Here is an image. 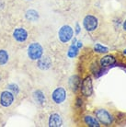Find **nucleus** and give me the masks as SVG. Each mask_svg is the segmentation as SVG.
I'll return each mask as SVG.
<instances>
[{"instance_id": "f257e3e1", "label": "nucleus", "mask_w": 126, "mask_h": 127, "mask_svg": "<svg viewBox=\"0 0 126 127\" xmlns=\"http://www.w3.org/2000/svg\"><path fill=\"white\" fill-rule=\"evenodd\" d=\"M43 54V49L38 42H33L28 48V56L32 60H39Z\"/></svg>"}, {"instance_id": "f03ea898", "label": "nucleus", "mask_w": 126, "mask_h": 127, "mask_svg": "<svg viewBox=\"0 0 126 127\" xmlns=\"http://www.w3.org/2000/svg\"><path fill=\"white\" fill-rule=\"evenodd\" d=\"M73 35H74V31L69 25H63V27H61V29L58 32L59 40L63 43L68 42L73 38Z\"/></svg>"}, {"instance_id": "7ed1b4c3", "label": "nucleus", "mask_w": 126, "mask_h": 127, "mask_svg": "<svg viewBox=\"0 0 126 127\" xmlns=\"http://www.w3.org/2000/svg\"><path fill=\"white\" fill-rule=\"evenodd\" d=\"M96 117L98 121L102 123L105 125H109L112 123V117L110 114V112L108 111H106L105 109H98L95 111Z\"/></svg>"}, {"instance_id": "20e7f679", "label": "nucleus", "mask_w": 126, "mask_h": 127, "mask_svg": "<svg viewBox=\"0 0 126 127\" xmlns=\"http://www.w3.org/2000/svg\"><path fill=\"white\" fill-rule=\"evenodd\" d=\"M83 25L88 32H93L98 27V19L93 15H88L83 20Z\"/></svg>"}, {"instance_id": "39448f33", "label": "nucleus", "mask_w": 126, "mask_h": 127, "mask_svg": "<svg viewBox=\"0 0 126 127\" xmlns=\"http://www.w3.org/2000/svg\"><path fill=\"white\" fill-rule=\"evenodd\" d=\"M81 92L86 97L91 96L93 92V86H92V79L90 76H87L82 81L81 84Z\"/></svg>"}, {"instance_id": "423d86ee", "label": "nucleus", "mask_w": 126, "mask_h": 127, "mask_svg": "<svg viewBox=\"0 0 126 127\" xmlns=\"http://www.w3.org/2000/svg\"><path fill=\"white\" fill-rule=\"evenodd\" d=\"M52 98L54 99V101L57 104L63 103L66 98V91L63 88H57L54 89V91L52 94Z\"/></svg>"}, {"instance_id": "0eeeda50", "label": "nucleus", "mask_w": 126, "mask_h": 127, "mask_svg": "<svg viewBox=\"0 0 126 127\" xmlns=\"http://www.w3.org/2000/svg\"><path fill=\"white\" fill-rule=\"evenodd\" d=\"M14 101V95L8 90L3 91L0 95V104L3 107H9Z\"/></svg>"}, {"instance_id": "6e6552de", "label": "nucleus", "mask_w": 126, "mask_h": 127, "mask_svg": "<svg viewBox=\"0 0 126 127\" xmlns=\"http://www.w3.org/2000/svg\"><path fill=\"white\" fill-rule=\"evenodd\" d=\"M13 37L19 42H24L28 38V32L23 28H18L13 32Z\"/></svg>"}, {"instance_id": "1a4fd4ad", "label": "nucleus", "mask_w": 126, "mask_h": 127, "mask_svg": "<svg viewBox=\"0 0 126 127\" xmlns=\"http://www.w3.org/2000/svg\"><path fill=\"white\" fill-rule=\"evenodd\" d=\"M63 124L62 118L58 113H53L49 117V126L51 127H60Z\"/></svg>"}, {"instance_id": "9d476101", "label": "nucleus", "mask_w": 126, "mask_h": 127, "mask_svg": "<svg viewBox=\"0 0 126 127\" xmlns=\"http://www.w3.org/2000/svg\"><path fill=\"white\" fill-rule=\"evenodd\" d=\"M52 65V61L48 56H41L38 60V66L42 70H46L50 68Z\"/></svg>"}, {"instance_id": "9b49d317", "label": "nucleus", "mask_w": 126, "mask_h": 127, "mask_svg": "<svg viewBox=\"0 0 126 127\" xmlns=\"http://www.w3.org/2000/svg\"><path fill=\"white\" fill-rule=\"evenodd\" d=\"M116 62V59L112 55H106L100 59V64L102 67H108L114 64Z\"/></svg>"}, {"instance_id": "f8f14e48", "label": "nucleus", "mask_w": 126, "mask_h": 127, "mask_svg": "<svg viewBox=\"0 0 126 127\" xmlns=\"http://www.w3.org/2000/svg\"><path fill=\"white\" fill-rule=\"evenodd\" d=\"M80 85V79L77 76H73L69 80V86L74 92H76Z\"/></svg>"}, {"instance_id": "ddd939ff", "label": "nucleus", "mask_w": 126, "mask_h": 127, "mask_svg": "<svg viewBox=\"0 0 126 127\" xmlns=\"http://www.w3.org/2000/svg\"><path fill=\"white\" fill-rule=\"evenodd\" d=\"M84 121H85L86 124H87L88 126H90V127H98L99 126V123H98V120H97L96 118L90 116V115H87V116H85Z\"/></svg>"}, {"instance_id": "4468645a", "label": "nucleus", "mask_w": 126, "mask_h": 127, "mask_svg": "<svg viewBox=\"0 0 126 127\" xmlns=\"http://www.w3.org/2000/svg\"><path fill=\"white\" fill-rule=\"evenodd\" d=\"M76 40H75V41H73V44L70 46L69 50H68V53H67V54H68V56H69L70 58H74L76 56V54H78V50L79 48L76 46Z\"/></svg>"}, {"instance_id": "2eb2a0df", "label": "nucleus", "mask_w": 126, "mask_h": 127, "mask_svg": "<svg viewBox=\"0 0 126 127\" xmlns=\"http://www.w3.org/2000/svg\"><path fill=\"white\" fill-rule=\"evenodd\" d=\"M26 18L30 21H36L39 19L38 12L33 9H30L26 12Z\"/></svg>"}, {"instance_id": "dca6fc26", "label": "nucleus", "mask_w": 126, "mask_h": 127, "mask_svg": "<svg viewBox=\"0 0 126 127\" xmlns=\"http://www.w3.org/2000/svg\"><path fill=\"white\" fill-rule=\"evenodd\" d=\"M8 61V54L5 50H0V65L6 64Z\"/></svg>"}, {"instance_id": "f3484780", "label": "nucleus", "mask_w": 126, "mask_h": 127, "mask_svg": "<svg viewBox=\"0 0 126 127\" xmlns=\"http://www.w3.org/2000/svg\"><path fill=\"white\" fill-rule=\"evenodd\" d=\"M34 98H35V100L38 101L39 103H41V104H42L45 101V97H44L43 93L41 92V90H37L34 93Z\"/></svg>"}, {"instance_id": "a211bd4d", "label": "nucleus", "mask_w": 126, "mask_h": 127, "mask_svg": "<svg viewBox=\"0 0 126 127\" xmlns=\"http://www.w3.org/2000/svg\"><path fill=\"white\" fill-rule=\"evenodd\" d=\"M94 50L97 53H100V54H106V53L109 52V49L107 47H105V46H103V45L101 44H98V43L95 45Z\"/></svg>"}, {"instance_id": "6ab92c4d", "label": "nucleus", "mask_w": 126, "mask_h": 127, "mask_svg": "<svg viewBox=\"0 0 126 127\" xmlns=\"http://www.w3.org/2000/svg\"><path fill=\"white\" fill-rule=\"evenodd\" d=\"M76 46H77L78 48H81V47H82V45H83L82 44V41H78L76 43Z\"/></svg>"}, {"instance_id": "aec40b11", "label": "nucleus", "mask_w": 126, "mask_h": 127, "mask_svg": "<svg viewBox=\"0 0 126 127\" xmlns=\"http://www.w3.org/2000/svg\"><path fill=\"white\" fill-rule=\"evenodd\" d=\"M79 32H80V28H79V25L76 24V34H78Z\"/></svg>"}, {"instance_id": "412c9836", "label": "nucleus", "mask_w": 126, "mask_h": 127, "mask_svg": "<svg viewBox=\"0 0 126 127\" xmlns=\"http://www.w3.org/2000/svg\"><path fill=\"white\" fill-rule=\"evenodd\" d=\"M123 29H124V31H126V19L125 21H124V23H123Z\"/></svg>"}, {"instance_id": "4be33fe9", "label": "nucleus", "mask_w": 126, "mask_h": 127, "mask_svg": "<svg viewBox=\"0 0 126 127\" xmlns=\"http://www.w3.org/2000/svg\"><path fill=\"white\" fill-rule=\"evenodd\" d=\"M124 54H126V50H124Z\"/></svg>"}]
</instances>
